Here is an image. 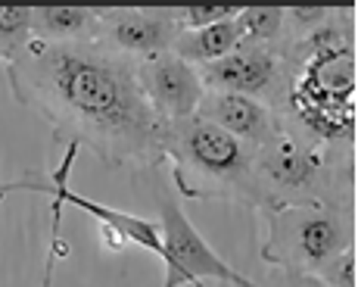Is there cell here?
<instances>
[{"label":"cell","instance_id":"8992f818","mask_svg":"<svg viewBox=\"0 0 358 287\" xmlns=\"http://www.w3.org/2000/svg\"><path fill=\"white\" fill-rule=\"evenodd\" d=\"M137 78H141V91L147 104L165 122H181L196 115V106L206 94L199 72L171 50L137 59Z\"/></svg>","mask_w":358,"mask_h":287},{"label":"cell","instance_id":"30bf717a","mask_svg":"<svg viewBox=\"0 0 358 287\" xmlns=\"http://www.w3.org/2000/svg\"><path fill=\"white\" fill-rule=\"evenodd\" d=\"M256 175L262 184L296 194V200L312 194L321 175V160L312 147L299 144L290 132H278L256 150Z\"/></svg>","mask_w":358,"mask_h":287},{"label":"cell","instance_id":"5b68a950","mask_svg":"<svg viewBox=\"0 0 358 287\" xmlns=\"http://www.w3.org/2000/svg\"><path fill=\"white\" fill-rule=\"evenodd\" d=\"M78 144L69 141L66 144V156L63 162H59V169L53 175H44V178H19V181H10L0 188V200H3L6 194H13V190H34V194H47L50 200H59L63 206H75L81 209V213H87L91 218H97L100 225H106V228L119 231L122 237H128L134 247L141 250H150L156 259H162V231L156 222H147V218L141 216H131V213H122V209H113V206H103V203H94L87 200V197L75 194L72 188H69V175H72V166L75 160H78Z\"/></svg>","mask_w":358,"mask_h":287},{"label":"cell","instance_id":"5bb4252c","mask_svg":"<svg viewBox=\"0 0 358 287\" xmlns=\"http://www.w3.org/2000/svg\"><path fill=\"white\" fill-rule=\"evenodd\" d=\"M237 25L240 44L250 47H271V41L280 38L284 31V10L280 6H250V10H240L234 16Z\"/></svg>","mask_w":358,"mask_h":287},{"label":"cell","instance_id":"3957f363","mask_svg":"<svg viewBox=\"0 0 358 287\" xmlns=\"http://www.w3.org/2000/svg\"><path fill=\"white\" fill-rule=\"evenodd\" d=\"M308 57L293 81V106L302 122L321 138H352L355 122V53L352 44L334 29L321 25L306 41Z\"/></svg>","mask_w":358,"mask_h":287},{"label":"cell","instance_id":"d6986e66","mask_svg":"<svg viewBox=\"0 0 358 287\" xmlns=\"http://www.w3.org/2000/svg\"><path fill=\"white\" fill-rule=\"evenodd\" d=\"M330 13L324 6H296V10H284V22H293L299 31H306V35H312L315 29H321V25L327 22Z\"/></svg>","mask_w":358,"mask_h":287},{"label":"cell","instance_id":"9a60e30c","mask_svg":"<svg viewBox=\"0 0 358 287\" xmlns=\"http://www.w3.org/2000/svg\"><path fill=\"white\" fill-rule=\"evenodd\" d=\"M31 41L29 6H0V63L10 66Z\"/></svg>","mask_w":358,"mask_h":287},{"label":"cell","instance_id":"6da1fadb","mask_svg":"<svg viewBox=\"0 0 358 287\" xmlns=\"http://www.w3.org/2000/svg\"><path fill=\"white\" fill-rule=\"evenodd\" d=\"M13 94L47 119L57 134L91 147L106 166L143 169L165 160L169 128L147 104L137 59L100 41H29L6 66Z\"/></svg>","mask_w":358,"mask_h":287},{"label":"cell","instance_id":"9c48e42d","mask_svg":"<svg viewBox=\"0 0 358 287\" xmlns=\"http://www.w3.org/2000/svg\"><path fill=\"white\" fill-rule=\"evenodd\" d=\"M199 81L206 91L240 94V97H268L280 78V57L274 47L240 44L218 63L199 66Z\"/></svg>","mask_w":358,"mask_h":287},{"label":"cell","instance_id":"4fadbf2b","mask_svg":"<svg viewBox=\"0 0 358 287\" xmlns=\"http://www.w3.org/2000/svg\"><path fill=\"white\" fill-rule=\"evenodd\" d=\"M237 47H240L237 25H234V19H228V22L209 25V29L178 31L175 44H171V53L181 57L184 63H190L194 69H199V66L218 63V59L228 57V53L237 50Z\"/></svg>","mask_w":358,"mask_h":287},{"label":"cell","instance_id":"ba28073f","mask_svg":"<svg viewBox=\"0 0 358 287\" xmlns=\"http://www.w3.org/2000/svg\"><path fill=\"white\" fill-rule=\"evenodd\" d=\"M159 231H162V256L178 259L181 265H187L190 272L203 281V278H212V281H224L234 287H259L256 281L243 278L240 272H234L209 244L203 241V234L190 225V218L181 213L175 200L162 197L159 200Z\"/></svg>","mask_w":358,"mask_h":287},{"label":"cell","instance_id":"2e32d148","mask_svg":"<svg viewBox=\"0 0 358 287\" xmlns=\"http://www.w3.org/2000/svg\"><path fill=\"white\" fill-rule=\"evenodd\" d=\"M240 10H234V6H187V10H171V16H175V25L181 31H196L218 22H228Z\"/></svg>","mask_w":358,"mask_h":287},{"label":"cell","instance_id":"e0dca14e","mask_svg":"<svg viewBox=\"0 0 358 287\" xmlns=\"http://www.w3.org/2000/svg\"><path fill=\"white\" fill-rule=\"evenodd\" d=\"M50 244H47V269H44V284L41 287H53V272H57L59 259L69 253V244L63 237V203L50 200Z\"/></svg>","mask_w":358,"mask_h":287},{"label":"cell","instance_id":"7c38bea8","mask_svg":"<svg viewBox=\"0 0 358 287\" xmlns=\"http://www.w3.org/2000/svg\"><path fill=\"white\" fill-rule=\"evenodd\" d=\"M100 10L87 6H38L31 10V38L44 44L97 41Z\"/></svg>","mask_w":358,"mask_h":287},{"label":"cell","instance_id":"277c9868","mask_svg":"<svg viewBox=\"0 0 358 287\" xmlns=\"http://www.w3.org/2000/svg\"><path fill=\"white\" fill-rule=\"evenodd\" d=\"M352 244L349 225L336 209L312 200L271 203L268 213V241L262 247V259L274 265H287L296 272L321 269Z\"/></svg>","mask_w":358,"mask_h":287},{"label":"cell","instance_id":"7a4b0ae2","mask_svg":"<svg viewBox=\"0 0 358 287\" xmlns=\"http://www.w3.org/2000/svg\"><path fill=\"white\" fill-rule=\"evenodd\" d=\"M165 156L171 160L178 190L194 200H212V197L259 200L262 194L256 150L199 115L171 122Z\"/></svg>","mask_w":358,"mask_h":287},{"label":"cell","instance_id":"8fae6325","mask_svg":"<svg viewBox=\"0 0 358 287\" xmlns=\"http://www.w3.org/2000/svg\"><path fill=\"white\" fill-rule=\"evenodd\" d=\"M196 115L212 122V125H218L222 132L234 134L237 141L250 144L252 150H259L262 144H268L280 132V128L274 125V115L268 113V106L262 104V100L240 97V94L206 91L196 106Z\"/></svg>","mask_w":358,"mask_h":287},{"label":"cell","instance_id":"52a82bcc","mask_svg":"<svg viewBox=\"0 0 358 287\" xmlns=\"http://www.w3.org/2000/svg\"><path fill=\"white\" fill-rule=\"evenodd\" d=\"M178 31L171 10H100L97 41L131 59H147L171 50Z\"/></svg>","mask_w":358,"mask_h":287},{"label":"cell","instance_id":"ac0fdd59","mask_svg":"<svg viewBox=\"0 0 358 287\" xmlns=\"http://www.w3.org/2000/svg\"><path fill=\"white\" fill-rule=\"evenodd\" d=\"M318 275L327 281V287H355V244L336 253Z\"/></svg>","mask_w":358,"mask_h":287}]
</instances>
